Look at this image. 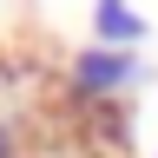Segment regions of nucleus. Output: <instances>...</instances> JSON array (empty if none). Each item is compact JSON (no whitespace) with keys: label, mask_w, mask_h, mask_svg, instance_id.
Listing matches in <instances>:
<instances>
[{"label":"nucleus","mask_w":158,"mask_h":158,"mask_svg":"<svg viewBox=\"0 0 158 158\" xmlns=\"http://www.w3.org/2000/svg\"><path fill=\"white\" fill-rule=\"evenodd\" d=\"M132 79H138V59L132 53L86 46V53H73V66H66V99L73 106H112V99H125Z\"/></svg>","instance_id":"1"},{"label":"nucleus","mask_w":158,"mask_h":158,"mask_svg":"<svg viewBox=\"0 0 158 158\" xmlns=\"http://www.w3.org/2000/svg\"><path fill=\"white\" fill-rule=\"evenodd\" d=\"M145 40V13L132 0H92V46H112V53H132Z\"/></svg>","instance_id":"2"},{"label":"nucleus","mask_w":158,"mask_h":158,"mask_svg":"<svg viewBox=\"0 0 158 158\" xmlns=\"http://www.w3.org/2000/svg\"><path fill=\"white\" fill-rule=\"evenodd\" d=\"M0 158H20V138H13V125H0Z\"/></svg>","instance_id":"3"}]
</instances>
